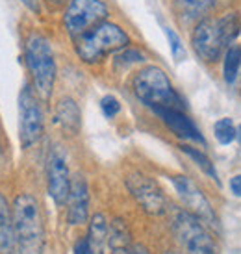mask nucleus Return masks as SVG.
Wrapping results in <instances>:
<instances>
[{
    "label": "nucleus",
    "instance_id": "nucleus-19",
    "mask_svg": "<svg viewBox=\"0 0 241 254\" xmlns=\"http://www.w3.org/2000/svg\"><path fill=\"white\" fill-rule=\"evenodd\" d=\"M241 67V47L240 45H230L225 50V62H223V76L228 85H232L238 78Z\"/></svg>",
    "mask_w": 241,
    "mask_h": 254
},
{
    "label": "nucleus",
    "instance_id": "nucleus-1",
    "mask_svg": "<svg viewBox=\"0 0 241 254\" xmlns=\"http://www.w3.org/2000/svg\"><path fill=\"white\" fill-rule=\"evenodd\" d=\"M11 210H13L15 234H17V253L43 254L45 225L37 198L30 193H21L15 197Z\"/></svg>",
    "mask_w": 241,
    "mask_h": 254
},
{
    "label": "nucleus",
    "instance_id": "nucleus-24",
    "mask_svg": "<svg viewBox=\"0 0 241 254\" xmlns=\"http://www.w3.org/2000/svg\"><path fill=\"white\" fill-rule=\"evenodd\" d=\"M165 36H167V39H169V45H171V54H173V58L177 60V62H180V60H184L185 58V47L184 43H182V39L178 37V34L175 32V30H171L165 26Z\"/></svg>",
    "mask_w": 241,
    "mask_h": 254
},
{
    "label": "nucleus",
    "instance_id": "nucleus-15",
    "mask_svg": "<svg viewBox=\"0 0 241 254\" xmlns=\"http://www.w3.org/2000/svg\"><path fill=\"white\" fill-rule=\"evenodd\" d=\"M54 123L63 130L65 134L76 135L82 127V113L76 104V100L71 97H65L56 104L54 110Z\"/></svg>",
    "mask_w": 241,
    "mask_h": 254
},
{
    "label": "nucleus",
    "instance_id": "nucleus-2",
    "mask_svg": "<svg viewBox=\"0 0 241 254\" xmlns=\"http://www.w3.org/2000/svg\"><path fill=\"white\" fill-rule=\"evenodd\" d=\"M24 60L32 76V87L41 100H50L56 84V58L52 43L39 32H32L24 43Z\"/></svg>",
    "mask_w": 241,
    "mask_h": 254
},
{
    "label": "nucleus",
    "instance_id": "nucleus-16",
    "mask_svg": "<svg viewBox=\"0 0 241 254\" xmlns=\"http://www.w3.org/2000/svg\"><path fill=\"white\" fill-rule=\"evenodd\" d=\"M17 253V234L13 225V210L0 193V254Z\"/></svg>",
    "mask_w": 241,
    "mask_h": 254
},
{
    "label": "nucleus",
    "instance_id": "nucleus-5",
    "mask_svg": "<svg viewBox=\"0 0 241 254\" xmlns=\"http://www.w3.org/2000/svg\"><path fill=\"white\" fill-rule=\"evenodd\" d=\"M173 232L187 254H217V245L206 225L185 208H175L171 213Z\"/></svg>",
    "mask_w": 241,
    "mask_h": 254
},
{
    "label": "nucleus",
    "instance_id": "nucleus-31",
    "mask_svg": "<svg viewBox=\"0 0 241 254\" xmlns=\"http://www.w3.org/2000/svg\"><path fill=\"white\" fill-rule=\"evenodd\" d=\"M238 137H240V139H241V127L238 128Z\"/></svg>",
    "mask_w": 241,
    "mask_h": 254
},
{
    "label": "nucleus",
    "instance_id": "nucleus-33",
    "mask_svg": "<svg viewBox=\"0 0 241 254\" xmlns=\"http://www.w3.org/2000/svg\"><path fill=\"white\" fill-rule=\"evenodd\" d=\"M0 152H2V145H0Z\"/></svg>",
    "mask_w": 241,
    "mask_h": 254
},
{
    "label": "nucleus",
    "instance_id": "nucleus-10",
    "mask_svg": "<svg viewBox=\"0 0 241 254\" xmlns=\"http://www.w3.org/2000/svg\"><path fill=\"white\" fill-rule=\"evenodd\" d=\"M126 188L134 200L150 215H162L167 210V200L163 197L162 190L150 177L145 173L134 171L126 177Z\"/></svg>",
    "mask_w": 241,
    "mask_h": 254
},
{
    "label": "nucleus",
    "instance_id": "nucleus-8",
    "mask_svg": "<svg viewBox=\"0 0 241 254\" xmlns=\"http://www.w3.org/2000/svg\"><path fill=\"white\" fill-rule=\"evenodd\" d=\"M191 49L199 60L206 64H213L221 58V54L228 49L219 19L206 17L195 24L191 32Z\"/></svg>",
    "mask_w": 241,
    "mask_h": 254
},
{
    "label": "nucleus",
    "instance_id": "nucleus-28",
    "mask_svg": "<svg viewBox=\"0 0 241 254\" xmlns=\"http://www.w3.org/2000/svg\"><path fill=\"white\" fill-rule=\"evenodd\" d=\"M21 2L28 7L32 13H36V15L41 13V4H39V0H21Z\"/></svg>",
    "mask_w": 241,
    "mask_h": 254
},
{
    "label": "nucleus",
    "instance_id": "nucleus-17",
    "mask_svg": "<svg viewBox=\"0 0 241 254\" xmlns=\"http://www.w3.org/2000/svg\"><path fill=\"white\" fill-rule=\"evenodd\" d=\"M108 238H110V226L102 213H95L89 221V232L87 241L93 249V254H104L108 249Z\"/></svg>",
    "mask_w": 241,
    "mask_h": 254
},
{
    "label": "nucleus",
    "instance_id": "nucleus-3",
    "mask_svg": "<svg viewBox=\"0 0 241 254\" xmlns=\"http://www.w3.org/2000/svg\"><path fill=\"white\" fill-rule=\"evenodd\" d=\"M132 87H134V95L137 97V100L143 102L147 108H150L152 112L162 110V108L184 112L185 102L178 95L175 85L171 84L165 71L158 65L143 67L141 71L134 76Z\"/></svg>",
    "mask_w": 241,
    "mask_h": 254
},
{
    "label": "nucleus",
    "instance_id": "nucleus-29",
    "mask_svg": "<svg viewBox=\"0 0 241 254\" xmlns=\"http://www.w3.org/2000/svg\"><path fill=\"white\" fill-rule=\"evenodd\" d=\"M134 254H150V253L145 247H141V245H135V247H134Z\"/></svg>",
    "mask_w": 241,
    "mask_h": 254
},
{
    "label": "nucleus",
    "instance_id": "nucleus-26",
    "mask_svg": "<svg viewBox=\"0 0 241 254\" xmlns=\"http://www.w3.org/2000/svg\"><path fill=\"white\" fill-rule=\"evenodd\" d=\"M74 254H93V249H91V245H89L87 238L76 241V245H74Z\"/></svg>",
    "mask_w": 241,
    "mask_h": 254
},
{
    "label": "nucleus",
    "instance_id": "nucleus-6",
    "mask_svg": "<svg viewBox=\"0 0 241 254\" xmlns=\"http://www.w3.org/2000/svg\"><path fill=\"white\" fill-rule=\"evenodd\" d=\"M110 9L104 0H69L63 13V26L72 39H78L106 21Z\"/></svg>",
    "mask_w": 241,
    "mask_h": 254
},
{
    "label": "nucleus",
    "instance_id": "nucleus-21",
    "mask_svg": "<svg viewBox=\"0 0 241 254\" xmlns=\"http://www.w3.org/2000/svg\"><path fill=\"white\" fill-rule=\"evenodd\" d=\"M180 150L184 152L187 158H191L193 162L199 165L200 169L204 171L206 175H210V177L213 178V180H217V173H215V167H213L212 160L208 158V156L202 152V150H199V148H195L193 145H187V143H184V145H180Z\"/></svg>",
    "mask_w": 241,
    "mask_h": 254
},
{
    "label": "nucleus",
    "instance_id": "nucleus-30",
    "mask_svg": "<svg viewBox=\"0 0 241 254\" xmlns=\"http://www.w3.org/2000/svg\"><path fill=\"white\" fill-rule=\"evenodd\" d=\"M49 2H52V4H61L63 0H49Z\"/></svg>",
    "mask_w": 241,
    "mask_h": 254
},
{
    "label": "nucleus",
    "instance_id": "nucleus-18",
    "mask_svg": "<svg viewBox=\"0 0 241 254\" xmlns=\"http://www.w3.org/2000/svg\"><path fill=\"white\" fill-rule=\"evenodd\" d=\"M110 254H134L130 247V232L122 219H115L110 225V238H108Z\"/></svg>",
    "mask_w": 241,
    "mask_h": 254
},
{
    "label": "nucleus",
    "instance_id": "nucleus-9",
    "mask_svg": "<svg viewBox=\"0 0 241 254\" xmlns=\"http://www.w3.org/2000/svg\"><path fill=\"white\" fill-rule=\"evenodd\" d=\"M171 182L175 186L178 197L184 202L187 212H191L195 217H199L204 225L212 226V228H217V226H219V219H217V215L213 212V208H212V204H210L208 197L202 193V190L193 182L191 178L180 177V175H178V177L171 178Z\"/></svg>",
    "mask_w": 241,
    "mask_h": 254
},
{
    "label": "nucleus",
    "instance_id": "nucleus-11",
    "mask_svg": "<svg viewBox=\"0 0 241 254\" xmlns=\"http://www.w3.org/2000/svg\"><path fill=\"white\" fill-rule=\"evenodd\" d=\"M71 182L72 178L63 152L58 147H54L47 158V188H49V195L56 202V206L67 204V198L71 193Z\"/></svg>",
    "mask_w": 241,
    "mask_h": 254
},
{
    "label": "nucleus",
    "instance_id": "nucleus-4",
    "mask_svg": "<svg viewBox=\"0 0 241 254\" xmlns=\"http://www.w3.org/2000/svg\"><path fill=\"white\" fill-rule=\"evenodd\" d=\"M76 56L87 65L100 64L110 54L130 47V36L115 22H100L99 26L85 32L84 36L74 39Z\"/></svg>",
    "mask_w": 241,
    "mask_h": 254
},
{
    "label": "nucleus",
    "instance_id": "nucleus-32",
    "mask_svg": "<svg viewBox=\"0 0 241 254\" xmlns=\"http://www.w3.org/2000/svg\"><path fill=\"white\" fill-rule=\"evenodd\" d=\"M163 254H178V253H163Z\"/></svg>",
    "mask_w": 241,
    "mask_h": 254
},
{
    "label": "nucleus",
    "instance_id": "nucleus-12",
    "mask_svg": "<svg viewBox=\"0 0 241 254\" xmlns=\"http://www.w3.org/2000/svg\"><path fill=\"white\" fill-rule=\"evenodd\" d=\"M89 217V188L82 175H74L71 182V193L67 198V221L69 225H84Z\"/></svg>",
    "mask_w": 241,
    "mask_h": 254
},
{
    "label": "nucleus",
    "instance_id": "nucleus-27",
    "mask_svg": "<svg viewBox=\"0 0 241 254\" xmlns=\"http://www.w3.org/2000/svg\"><path fill=\"white\" fill-rule=\"evenodd\" d=\"M230 191L234 193L236 197H241V173L232 177V180H230Z\"/></svg>",
    "mask_w": 241,
    "mask_h": 254
},
{
    "label": "nucleus",
    "instance_id": "nucleus-13",
    "mask_svg": "<svg viewBox=\"0 0 241 254\" xmlns=\"http://www.w3.org/2000/svg\"><path fill=\"white\" fill-rule=\"evenodd\" d=\"M158 117L162 119V123L169 128L173 134L177 135L178 139H184V141H195L202 143L204 145V137L200 135L199 128L195 127L187 115L182 110H169V108H162V110H154Z\"/></svg>",
    "mask_w": 241,
    "mask_h": 254
},
{
    "label": "nucleus",
    "instance_id": "nucleus-22",
    "mask_svg": "<svg viewBox=\"0 0 241 254\" xmlns=\"http://www.w3.org/2000/svg\"><path fill=\"white\" fill-rule=\"evenodd\" d=\"M213 134H215V139L221 145H230L232 141L238 139V128H236L234 121L230 117H223L213 125Z\"/></svg>",
    "mask_w": 241,
    "mask_h": 254
},
{
    "label": "nucleus",
    "instance_id": "nucleus-25",
    "mask_svg": "<svg viewBox=\"0 0 241 254\" xmlns=\"http://www.w3.org/2000/svg\"><path fill=\"white\" fill-rule=\"evenodd\" d=\"M100 108H102V113L106 115L108 119H114L115 115L120 112V102L115 99L114 95H106L100 100Z\"/></svg>",
    "mask_w": 241,
    "mask_h": 254
},
{
    "label": "nucleus",
    "instance_id": "nucleus-20",
    "mask_svg": "<svg viewBox=\"0 0 241 254\" xmlns=\"http://www.w3.org/2000/svg\"><path fill=\"white\" fill-rule=\"evenodd\" d=\"M221 30H223V36L227 45H234V41L238 39V36L241 34V13L238 11H230V13L219 17Z\"/></svg>",
    "mask_w": 241,
    "mask_h": 254
},
{
    "label": "nucleus",
    "instance_id": "nucleus-7",
    "mask_svg": "<svg viewBox=\"0 0 241 254\" xmlns=\"http://www.w3.org/2000/svg\"><path fill=\"white\" fill-rule=\"evenodd\" d=\"M45 119L39 95L32 85H24L19 95V141L22 148H30L43 137Z\"/></svg>",
    "mask_w": 241,
    "mask_h": 254
},
{
    "label": "nucleus",
    "instance_id": "nucleus-23",
    "mask_svg": "<svg viewBox=\"0 0 241 254\" xmlns=\"http://www.w3.org/2000/svg\"><path fill=\"white\" fill-rule=\"evenodd\" d=\"M145 62V56H143L139 50L132 49V47H126V49L115 52V64L122 65V67H130V65H137Z\"/></svg>",
    "mask_w": 241,
    "mask_h": 254
},
{
    "label": "nucleus",
    "instance_id": "nucleus-14",
    "mask_svg": "<svg viewBox=\"0 0 241 254\" xmlns=\"http://www.w3.org/2000/svg\"><path fill=\"white\" fill-rule=\"evenodd\" d=\"M215 6H217V0H175L173 9L177 13L178 21L187 26L206 19Z\"/></svg>",
    "mask_w": 241,
    "mask_h": 254
}]
</instances>
